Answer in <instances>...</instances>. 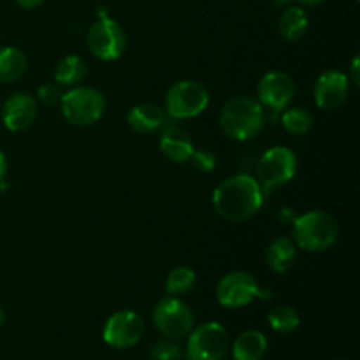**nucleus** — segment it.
Masks as SVG:
<instances>
[{
  "instance_id": "9",
  "label": "nucleus",
  "mask_w": 360,
  "mask_h": 360,
  "mask_svg": "<svg viewBox=\"0 0 360 360\" xmlns=\"http://www.w3.org/2000/svg\"><path fill=\"white\" fill-rule=\"evenodd\" d=\"M193 313L179 297L160 299L153 309V323L169 340H183L193 329Z\"/></svg>"
},
{
  "instance_id": "4",
  "label": "nucleus",
  "mask_w": 360,
  "mask_h": 360,
  "mask_svg": "<svg viewBox=\"0 0 360 360\" xmlns=\"http://www.w3.org/2000/svg\"><path fill=\"white\" fill-rule=\"evenodd\" d=\"M62 115L70 125L88 127L102 118L105 109V98L97 88L74 86L65 91L60 102Z\"/></svg>"
},
{
  "instance_id": "25",
  "label": "nucleus",
  "mask_w": 360,
  "mask_h": 360,
  "mask_svg": "<svg viewBox=\"0 0 360 360\" xmlns=\"http://www.w3.org/2000/svg\"><path fill=\"white\" fill-rule=\"evenodd\" d=\"M151 360H183V352L172 340H162L150 348Z\"/></svg>"
},
{
  "instance_id": "26",
  "label": "nucleus",
  "mask_w": 360,
  "mask_h": 360,
  "mask_svg": "<svg viewBox=\"0 0 360 360\" xmlns=\"http://www.w3.org/2000/svg\"><path fill=\"white\" fill-rule=\"evenodd\" d=\"M37 97L44 105H60L63 97V90L58 83L51 81V83H44L39 86Z\"/></svg>"
},
{
  "instance_id": "16",
  "label": "nucleus",
  "mask_w": 360,
  "mask_h": 360,
  "mask_svg": "<svg viewBox=\"0 0 360 360\" xmlns=\"http://www.w3.org/2000/svg\"><path fill=\"white\" fill-rule=\"evenodd\" d=\"M127 123H129L134 132L150 134L164 127L165 112L160 105L143 102V104H137L130 109L129 116H127Z\"/></svg>"
},
{
  "instance_id": "19",
  "label": "nucleus",
  "mask_w": 360,
  "mask_h": 360,
  "mask_svg": "<svg viewBox=\"0 0 360 360\" xmlns=\"http://www.w3.org/2000/svg\"><path fill=\"white\" fill-rule=\"evenodd\" d=\"M308 14H306L302 7L297 6L285 7V11L280 16V21H278L280 34L283 35V39L290 42H295L304 37V34L308 32Z\"/></svg>"
},
{
  "instance_id": "27",
  "label": "nucleus",
  "mask_w": 360,
  "mask_h": 360,
  "mask_svg": "<svg viewBox=\"0 0 360 360\" xmlns=\"http://www.w3.org/2000/svg\"><path fill=\"white\" fill-rule=\"evenodd\" d=\"M190 162H192L195 171L206 174V172H211L217 167V155L210 150H195L192 157H190Z\"/></svg>"
},
{
  "instance_id": "29",
  "label": "nucleus",
  "mask_w": 360,
  "mask_h": 360,
  "mask_svg": "<svg viewBox=\"0 0 360 360\" xmlns=\"http://www.w3.org/2000/svg\"><path fill=\"white\" fill-rule=\"evenodd\" d=\"M42 2H44V0H16L18 6H20L21 9H27V11L35 9V7L41 6Z\"/></svg>"
},
{
  "instance_id": "10",
  "label": "nucleus",
  "mask_w": 360,
  "mask_h": 360,
  "mask_svg": "<svg viewBox=\"0 0 360 360\" xmlns=\"http://www.w3.org/2000/svg\"><path fill=\"white\" fill-rule=\"evenodd\" d=\"M86 44L95 58L102 60V62H111V60L120 58L125 51V30L115 20L104 16L90 27Z\"/></svg>"
},
{
  "instance_id": "7",
  "label": "nucleus",
  "mask_w": 360,
  "mask_h": 360,
  "mask_svg": "<svg viewBox=\"0 0 360 360\" xmlns=\"http://www.w3.org/2000/svg\"><path fill=\"white\" fill-rule=\"evenodd\" d=\"M231 347V338L221 323L206 322L190 330L185 355L188 360H221Z\"/></svg>"
},
{
  "instance_id": "2",
  "label": "nucleus",
  "mask_w": 360,
  "mask_h": 360,
  "mask_svg": "<svg viewBox=\"0 0 360 360\" xmlns=\"http://www.w3.org/2000/svg\"><path fill=\"white\" fill-rule=\"evenodd\" d=\"M264 123V105L257 98L246 95L229 98L220 111V129L234 141L252 139L262 130Z\"/></svg>"
},
{
  "instance_id": "20",
  "label": "nucleus",
  "mask_w": 360,
  "mask_h": 360,
  "mask_svg": "<svg viewBox=\"0 0 360 360\" xmlns=\"http://www.w3.org/2000/svg\"><path fill=\"white\" fill-rule=\"evenodd\" d=\"M86 76V63L83 58L76 55H67L56 63L55 67V83H58L60 86L65 88H74L81 83Z\"/></svg>"
},
{
  "instance_id": "6",
  "label": "nucleus",
  "mask_w": 360,
  "mask_h": 360,
  "mask_svg": "<svg viewBox=\"0 0 360 360\" xmlns=\"http://www.w3.org/2000/svg\"><path fill=\"white\" fill-rule=\"evenodd\" d=\"M297 172V157L287 146H273L260 157L257 164V181L264 192L278 188L294 179Z\"/></svg>"
},
{
  "instance_id": "30",
  "label": "nucleus",
  "mask_w": 360,
  "mask_h": 360,
  "mask_svg": "<svg viewBox=\"0 0 360 360\" xmlns=\"http://www.w3.org/2000/svg\"><path fill=\"white\" fill-rule=\"evenodd\" d=\"M6 172H7V160H6V155H4L2 150H0V183H2L4 178H6Z\"/></svg>"
},
{
  "instance_id": "8",
  "label": "nucleus",
  "mask_w": 360,
  "mask_h": 360,
  "mask_svg": "<svg viewBox=\"0 0 360 360\" xmlns=\"http://www.w3.org/2000/svg\"><path fill=\"white\" fill-rule=\"evenodd\" d=\"M269 290L260 288L255 276L246 271H232L225 274L217 287V299L224 308H245L255 299H271Z\"/></svg>"
},
{
  "instance_id": "33",
  "label": "nucleus",
  "mask_w": 360,
  "mask_h": 360,
  "mask_svg": "<svg viewBox=\"0 0 360 360\" xmlns=\"http://www.w3.org/2000/svg\"><path fill=\"white\" fill-rule=\"evenodd\" d=\"M4 322H6V311H4V309L0 308V327L4 326Z\"/></svg>"
},
{
  "instance_id": "11",
  "label": "nucleus",
  "mask_w": 360,
  "mask_h": 360,
  "mask_svg": "<svg viewBox=\"0 0 360 360\" xmlns=\"http://www.w3.org/2000/svg\"><path fill=\"white\" fill-rule=\"evenodd\" d=\"M143 333L144 322L139 313L123 309V311H116L109 316L104 326V330H102V338H104V341L109 347L125 350V348H130L139 343Z\"/></svg>"
},
{
  "instance_id": "14",
  "label": "nucleus",
  "mask_w": 360,
  "mask_h": 360,
  "mask_svg": "<svg viewBox=\"0 0 360 360\" xmlns=\"http://www.w3.org/2000/svg\"><path fill=\"white\" fill-rule=\"evenodd\" d=\"M37 116V102L30 94H14L4 102L2 122L11 132L28 129Z\"/></svg>"
},
{
  "instance_id": "13",
  "label": "nucleus",
  "mask_w": 360,
  "mask_h": 360,
  "mask_svg": "<svg viewBox=\"0 0 360 360\" xmlns=\"http://www.w3.org/2000/svg\"><path fill=\"white\" fill-rule=\"evenodd\" d=\"M350 94V79L341 70H327L316 79L313 88L315 104L323 111H334L347 102Z\"/></svg>"
},
{
  "instance_id": "31",
  "label": "nucleus",
  "mask_w": 360,
  "mask_h": 360,
  "mask_svg": "<svg viewBox=\"0 0 360 360\" xmlns=\"http://www.w3.org/2000/svg\"><path fill=\"white\" fill-rule=\"evenodd\" d=\"M299 4H304V6H320V4L327 2V0H297Z\"/></svg>"
},
{
  "instance_id": "17",
  "label": "nucleus",
  "mask_w": 360,
  "mask_h": 360,
  "mask_svg": "<svg viewBox=\"0 0 360 360\" xmlns=\"http://www.w3.org/2000/svg\"><path fill=\"white\" fill-rule=\"evenodd\" d=\"M297 250L292 239L280 236L269 243L266 250V262L274 273H287L295 262Z\"/></svg>"
},
{
  "instance_id": "15",
  "label": "nucleus",
  "mask_w": 360,
  "mask_h": 360,
  "mask_svg": "<svg viewBox=\"0 0 360 360\" xmlns=\"http://www.w3.org/2000/svg\"><path fill=\"white\" fill-rule=\"evenodd\" d=\"M158 146H160L162 155L174 164H186L195 151L188 132L178 125L164 127L160 139H158Z\"/></svg>"
},
{
  "instance_id": "21",
  "label": "nucleus",
  "mask_w": 360,
  "mask_h": 360,
  "mask_svg": "<svg viewBox=\"0 0 360 360\" xmlns=\"http://www.w3.org/2000/svg\"><path fill=\"white\" fill-rule=\"evenodd\" d=\"M27 56L21 49L7 46L0 49V83L18 81L27 70Z\"/></svg>"
},
{
  "instance_id": "3",
  "label": "nucleus",
  "mask_w": 360,
  "mask_h": 360,
  "mask_svg": "<svg viewBox=\"0 0 360 360\" xmlns=\"http://www.w3.org/2000/svg\"><path fill=\"white\" fill-rule=\"evenodd\" d=\"M292 238L299 248L309 253H320L336 245L340 225L326 211H308L292 221Z\"/></svg>"
},
{
  "instance_id": "18",
  "label": "nucleus",
  "mask_w": 360,
  "mask_h": 360,
  "mask_svg": "<svg viewBox=\"0 0 360 360\" xmlns=\"http://www.w3.org/2000/svg\"><path fill=\"white\" fill-rule=\"evenodd\" d=\"M267 340L260 330H245L236 338L232 345L234 360H260L266 355Z\"/></svg>"
},
{
  "instance_id": "22",
  "label": "nucleus",
  "mask_w": 360,
  "mask_h": 360,
  "mask_svg": "<svg viewBox=\"0 0 360 360\" xmlns=\"http://www.w3.org/2000/svg\"><path fill=\"white\" fill-rule=\"evenodd\" d=\"M197 283V274L195 271L190 269L186 266L174 267L169 273L167 280H165V290L172 297H181V295L190 294L195 288Z\"/></svg>"
},
{
  "instance_id": "5",
  "label": "nucleus",
  "mask_w": 360,
  "mask_h": 360,
  "mask_svg": "<svg viewBox=\"0 0 360 360\" xmlns=\"http://www.w3.org/2000/svg\"><path fill=\"white\" fill-rule=\"evenodd\" d=\"M210 105V91L202 83L183 79L172 84L165 95V109L174 120L195 118Z\"/></svg>"
},
{
  "instance_id": "24",
  "label": "nucleus",
  "mask_w": 360,
  "mask_h": 360,
  "mask_svg": "<svg viewBox=\"0 0 360 360\" xmlns=\"http://www.w3.org/2000/svg\"><path fill=\"white\" fill-rule=\"evenodd\" d=\"M281 123H283V129L288 134H294V136H304L309 132V129L313 127V116L309 115L306 109L302 108H292L287 109L281 116Z\"/></svg>"
},
{
  "instance_id": "34",
  "label": "nucleus",
  "mask_w": 360,
  "mask_h": 360,
  "mask_svg": "<svg viewBox=\"0 0 360 360\" xmlns=\"http://www.w3.org/2000/svg\"><path fill=\"white\" fill-rule=\"evenodd\" d=\"M334 360H345V359H334Z\"/></svg>"
},
{
  "instance_id": "12",
  "label": "nucleus",
  "mask_w": 360,
  "mask_h": 360,
  "mask_svg": "<svg viewBox=\"0 0 360 360\" xmlns=\"http://www.w3.org/2000/svg\"><path fill=\"white\" fill-rule=\"evenodd\" d=\"M294 79L281 70H271V72L264 74L259 81V86H257L260 104L274 112L287 109L294 98Z\"/></svg>"
},
{
  "instance_id": "23",
  "label": "nucleus",
  "mask_w": 360,
  "mask_h": 360,
  "mask_svg": "<svg viewBox=\"0 0 360 360\" xmlns=\"http://www.w3.org/2000/svg\"><path fill=\"white\" fill-rule=\"evenodd\" d=\"M267 322H269L271 329L276 330V333L290 334L301 326V316L292 306L281 304L271 309L269 315H267Z\"/></svg>"
},
{
  "instance_id": "1",
  "label": "nucleus",
  "mask_w": 360,
  "mask_h": 360,
  "mask_svg": "<svg viewBox=\"0 0 360 360\" xmlns=\"http://www.w3.org/2000/svg\"><path fill=\"white\" fill-rule=\"evenodd\" d=\"M262 204V186L248 174L227 178L213 192L214 211L229 221H245L255 217Z\"/></svg>"
},
{
  "instance_id": "32",
  "label": "nucleus",
  "mask_w": 360,
  "mask_h": 360,
  "mask_svg": "<svg viewBox=\"0 0 360 360\" xmlns=\"http://www.w3.org/2000/svg\"><path fill=\"white\" fill-rule=\"evenodd\" d=\"M271 2H273L274 7H283V9H285V7L290 6L292 0H271Z\"/></svg>"
},
{
  "instance_id": "28",
  "label": "nucleus",
  "mask_w": 360,
  "mask_h": 360,
  "mask_svg": "<svg viewBox=\"0 0 360 360\" xmlns=\"http://www.w3.org/2000/svg\"><path fill=\"white\" fill-rule=\"evenodd\" d=\"M359 56H355L354 62H352V67H350V76H348V79H352V83L355 84V86H359L360 84V76H359Z\"/></svg>"
}]
</instances>
